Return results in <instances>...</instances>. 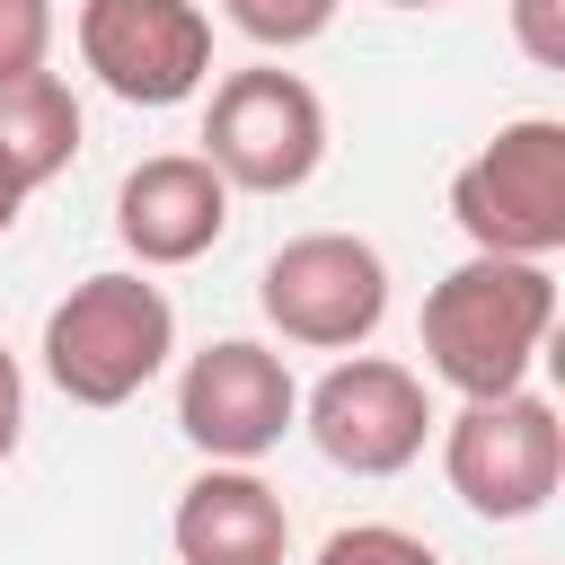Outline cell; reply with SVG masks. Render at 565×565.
I'll use <instances>...</instances> for the list:
<instances>
[{
    "mask_svg": "<svg viewBox=\"0 0 565 565\" xmlns=\"http://www.w3.org/2000/svg\"><path fill=\"white\" fill-rule=\"evenodd\" d=\"M556 327V274L521 256H468L424 291V371L459 397H503L530 388V362Z\"/></svg>",
    "mask_w": 565,
    "mask_h": 565,
    "instance_id": "obj_1",
    "label": "cell"
},
{
    "mask_svg": "<svg viewBox=\"0 0 565 565\" xmlns=\"http://www.w3.org/2000/svg\"><path fill=\"white\" fill-rule=\"evenodd\" d=\"M177 353V309L150 274H88L44 309V380L71 406L141 397Z\"/></svg>",
    "mask_w": 565,
    "mask_h": 565,
    "instance_id": "obj_2",
    "label": "cell"
},
{
    "mask_svg": "<svg viewBox=\"0 0 565 565\" xmlns=\"http://www.w3.org/2000/svg\"><path fill=\"white\" fill-rule=\"evenodd\" d=\"M450 221L468 230L477 256L547 265L565 247V124L556 115L494 124V141H477L450 177Z\"/></svg>",
    "mask_w": 565,
    "mask_h": 565,
    "instance_id": "obj_3",
    "label": "cell"
},
{
    "mask_svg": "<svg viewBox=\"0 0 565 565\" xmlns=\"http://www.w3.org/2000/svg\"><path fill=\"white\" fill-rule=\"evenodd\" d=\"M441 477L477 521H530L547 512V494L565 486V424L539 388H503V397H459V415L441 424Z\"/></svg>",
    "mask_w": 565,
    "mask_h": 565,
    "instance_id": "obj_4",
    "label": "cell"
},
{
    "mask_svg": "<svg viewBox=\"0 0 565 565\" xmlns=\"http://www.w3.org/2000/svg\"><path fill=\"white\" fill-rule=\"evenodd\" d=\"M203 159L230 194H300L327 159V106L300 71H230L203 106Z\"/></svg>",
    "mask_w": 565,
    "mask_h": 565,
    "instance_id": "obj_5",
    "label": "cell"
},
{
    "mask_svg": "<svg viewBox=\"0 0 565 565\" xmlns=\"http://www.w3.org/2000/svg\"><path fill=\"white\" fill-rule=\"evenodd\" d=\"M256 309L282 344L309 353H353L371 344V327L388 318V256L353 230H300L265 256L256 274Z\"/></svg>",
    "mask_w": 565,
    "mask_h": 565,
    "instance_id": "obj_6",
    "label": "cell"
},
{
    "mask_svg": "<svg viewBox=\"0 0 565 565\" xmlns=\"http://www.w3.org/2000/svg\"><path fill=\"white\" fill-rule=\"evenodd\" d=\"M291 424H300V380L256 335H221L177 371V433L212 468H256Z\"/></svg>",
    "mask_w": 565,
    "mask_h": 565,
    "instance_id": "obj_7",
    "label": "cell"
},
{
    "mask_svg": "<svg viewBox=\"0 0 565 565\" xmlns=\"http://www.w3.org/2000/svg\"><path fill=\"white\" fill-rule=\"evenodd\" d=\"M300 424H309V441H318L327 468H344V477H397V468L424 459V441H433L441 415H433V397H424V380L406 362L344 353L300 397Z\"/></svg>",
    "mask_w": 565,
    "mask_h": 565,
    "instance_id": "obj_8",
    "label": "cell"
},
{
    "mask_svg": "<svg viewBox=\"0 0 565 565\" xmlns=\"http://www.w3.org/2000/svg\"><path fill=\"white\" fill-rule=\"evenodd\" d=\"M79 62L124 106H185L212 79V18L194 0H79Z\"/></svg>",
    "mask_w": 565,
    "mask_h": 565,
    "instance_id": "obj_9",
    "label": "cell"
},
{
    "mask_svg": "<svg viewBox=\"0 0 565 565\" xmlns=\"http://www.w3.org/2000/svg\"><path fill=\"white\" fill-rule=\"evenodd\" d=\"M230 230V185L212 177L203 150H159L115 185V238L132 247V265H194L212 256Z\"/></svg>",
    "mask_w": 565,
    "mask_h": 565,
    "instance_id": "obj_10",
    "label": "cell"
},
{
    "mask_svg": "<svg viewBox=\"0 0 565 565\" xmlns=\"http://www.w3.org/2000/svg\"><path fill=\"white\" fill-rule=\"evenodd\" d=\"M168 547L177 565H282L291 512L256 468H203L168 512Z\"/></svg>",
    "mask_w": 565,
    "mask_h": 565,
    "instance_id": "obj_11",
    "label": "cell"
},
{
    "mask_svg": "<svg viewBox=\"0 0 565 565\" xmlns=\"http://www.w3.org/2000/svg\"><path fill=\"white\" fill-rule=\"evenodd\" d=\"M79 159V97L62 71H26V79H0V177L18 194L53 185L62 168Z\"/></svg>",
    "mask_w": 565,
    "mask_h": 565,
    "instance_id": "obj_12",
    "label": "cell"
},
{
    "mask_svg": "<svg viewBox=\"0 0 565 565\" xmlns=\"http://www.w3.org/2000/svg\"><path fill=\"white\" fill-rule=\"evenodd\" d=\"M335 9L344 0H230V26L247 44H265V53H300V44H318L335 26Z\"/></svg>",
    "mask_w": 565,
    "mask_h": 565,
    "instance_id": "obj_13",
    "label": "cell"
},
{
    "mask_svg": "<svg viewBox=\"0 0 565 565\" xmlns=\"http://www.w3.org/2000/svg\"><path fill=\"white\" fill-rule=\"evenodd\" d=\"M309 565H441V556H433V539H415L397 521H344V530L318 539Z\"/></svg>",
    "mask_w": 565,
    "mask_h": 565,
    "instance_id": "obj_14",
    "label": "cell"
},
{
    "mask_svg": "<svg viewBox=\"0 0 565 565\" xmlns=\"http://www.w3.org/2000/svg\"><path fill=\"white\" fill-rule=\"evenodd\" d=\"M53 53V0H0V79L44 71Z\"/></svg>",
    "mask_w": 565,
    "mask_h": 565,
    "instance_id": "obj_15",
    "label": "cell"
},
{
    "mask_svg": "<svg viewBox=\"0 0 565 565\" xmlns=\"http://www.w3.org/2000/svg\"><path fill=\"white\" fill-rule=\"evenodd\" d=\"M512 44L539 71H565V0H512Z\"/></svg>",
    "mask_w": 565,
    "mask_h": 565,
    "instance_id": "obj_16",
    "label": "cell"
},
{
    "mask_svg": "<svg viewBox=\"0 0 565 565\" xmlns=\"http://www.w3.org/2000/svg\"><path fill=\"white\" fill-rule=\"evenodd\" d=\"M18 424H26V380H18V353L0 344V459L18 450Z\"/></svg>",
    "mask_w": 565,
    "mask_h": 565,
    "instance_id": "obj_17",
    "label": "cell"
},
{
    "mask_svg": "<svg viewBox=\"0 0 565 565\" xmlns=\"http://www.w3.org/2000/svg\"><path fill=\"white\" fill-rule=\"evenodd\" d=\"M18 203H26V194H18L9 177H0V238H9V221H18Z\"/></svg>",
    "mask_w": 565,
    "mask_h": 565,
    "instance_id": "obj_18",
    "label": "cell"
},
{
    "mask_svg": "<svg viewBox=\"0 0 565 565\" xmlns=\"http://www.w3.org/2000/svg\"><path fill=\"white\" fill-rule=\"evenodd\" d=\"M388 9H441V0H388Z\"/></svg>",
    "mask_w": 565,
    "mask_h": 565,
    "instance_id": "obj_19",
    "label": "cell"
}]
</instances>
